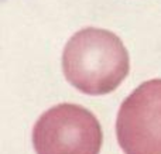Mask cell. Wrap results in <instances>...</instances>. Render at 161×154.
Listing matches in <instances>:
<instances>
[{"label": "cell", "mask_w": 161, "mask_h": 154, "mask_svg": "<svg viewBox=\"0 0 161 154\" xmlns=\"http://www.w3.org/2000/svg\"><path fill=\"white\" fill-rule=\"evenodd\" d=\"M103 133L97 118L75 103H59L44 112L33 129L37 154H99Z\"/></svg>", "instance_id": "2"}, {"label": "cell", "mask_w": 161, "mask_h": 154, "mask_svg": "<svg viewBox=\"0 0 161 154\" xmlns=\"http://www.w3.org/2000/svg\"><path fill=\"white\" fill-rule=\"evenodd\" d=\"M116 136L125 154H161V79L143 82L123 101Z\"/></svg>", "instance_id": "3"}, {"label": "cell", "mask_w": 161, "mask_h": 154, "mask_svg": "<svg viewBox=\"0 0 161 154\" xmlns=\"http://www.w3.org/2000/svg\"><path fill=\"white\" fill-rule=\"evenodd\" d=\"M67 81L86 95H106L120 86L130 71L122 40L103 28L88 27L69 38L62 52Z\"/></svg>", "instance_id": "1"}]
</instances>
